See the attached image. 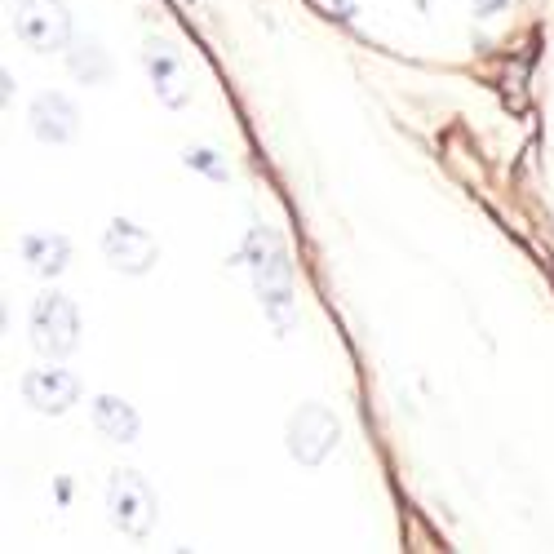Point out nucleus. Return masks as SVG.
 Instances as JSON below:
<instances>
[{
  "instance_id": "9b49d317",
  "label": "nucleus",
  "mask_w": 554,
  "mask_h": 554,
  "mask_svg": "<svg viewBox=\"0 0 554 554\" xmlns=\"http://www.w3.org/2000/svg\"><path fill=\"white\" fill-rule=\"evenodd\" d=\"M89 413H94V426L107 439H116V444H133V439H138V430H142L138 413H133V404H125L120 395H98Z\"/></svg>"
},
{
  "instance_id": "1a4fd4ad",
  "label": "nucleus",
  "mask_w": 554,
  "mask_h": 554,
  "mask_svg": "<svg viewBox=\"0 0 554 554\" xmlns=\"http://www.w3.org/2000/svg\"><path fill=\"white\" fill-rule=\"evenodd\" d=\"M27 120H32V133L40 142H71L80 133V111L63 94H40L32 111H27Z\"/></svg>"
},
{
  "instance_id": "9d476101",
  "label": "nucleus",
  "mask_w": 554,
  "mask_h": 554,
  "mask_svg": "<svg viewBox=\"0 0 554 554\" xmlns=\"http://www.w3.org/2000/svg\"><path fill=\"white\" fill-rule=\"evenodd\" d=\"M23 262L32 266L36 275H45V280L63 275L67 262H71L67 235H58V231H32V235H23Z\"/></svg>"
},
{
  "instance_id": "f257e3e1",
  "label": "nucleus",
  "mask_w": 554,
  "mask_h": 554,
  "mask_svg": "<svg viewBox=\"0 0 554 554\" xmlns=\"http://www.w3.org/2000/svg\"><path fill=\"white\" fill-rule=\"evenodd\" d=\"M244 266L253 271V284H258V302L271 320L275 337H289V328L297 320V297H293V262L284 240L271 227H253L244 235Z\"/></svg>"
},
{
  "instance_id": "6e6552de",
  "label": "nucleus",
  "mask_w": 554,
  "mask_h": 554,
  "mask_svg": "<svg viewBox=\"0 0 554 554\" xmlns=\"http://www.w3.org/2000/svg\"><path fill=\"white\" fill-rule=\"evenodd\" d=\"M23 399L36 413L58 417L80 399V377L71 373V368H32V373L23 377Z\"/></svg>"
},
{
  "instance_id": "20e7f679",
  "label": "nucleus",
  "mask_w": 554,
  "mask_h": 554,
  "mask_svg": "<svg viewBox=\"0 0 554 554\" xmlns=\"http://www.w3.org/2000/svg\"><path fill=\"white\" fill-rule=\"evenodd\" d=\"M337 439H342V422H337L333 408L302 404L289 417V453L302 461V466H320V461L337 448Z\"/></svg>"
},
{
  "instance_id": "f8f14e48",
  "label": "nucleus",
  "mask_w": 554,
  "mask_h": 554,
  "mask_svg": "<svg viewBox=\"0 0 554 554\" xmlns=\"http://www.w3.org/2000/svg\"><path fill=\"white\" fill-rule=\"evenodd\" d=\"M67 63H71V71H76L80 80H89V85H102V80H107V71H111L107 67V54H102L94 40H80V45L67 54Z\"/></svg>"
},
{
  "instance_id": "f03ea898",
  "label": "nucleus",
  "mask_w": 554,
  "mask_h": 554,
  "mask_svg": "<svg viewBox=\"0 0 554 554\" xmlns=\"http://www.w3.org/2000/svg\"><path fill=\"white\" fill-rule=\"evenodd\" d=\"M27 333H32V346L49 359H63L80 346V311L76 302L63 293H45L32 302V315H27Z\"/></svg>"
},
{
  "instance_id": "ddd939ff",
  "label": "nucleus",
  "mask_w": 554,
  "mask_h": 554,
  "mask_svg": "<svg viewBox=\"0 0 554 554\" xmlns=\"http://www.w3.org/2000/svg\"><path fill=\"white\" fill-rule=\"evenodd\" d=\"M182 164H187V169H196V173H204L209 182H227L231 178V169H227V160H222V151L200 147V142L182 151Z\"/></svg>"
},
{
  "instance_id": "39448f33",
  "label": "nucleus",
  "mask_w": 554,
  "mask_h": 554,
  "mask_svg": "<svg viewBox=\"0 0 554 554\" xmlns=\"http://www.w3.org/2000/svg\"><path fill=\"white\" fill-rule=\"evenodd\" d=\"M14 32L36 49V54H54L71 45V14L63 0H18Z\"/></svg>"
},
{
  "instance_id": "7ed1b4c3",
  "label": "nucleus",
  "mask_w": 554,
  "mask_h": 554,
  "mask_svg": "<svg viewBox=\"0 0 554 554\" xmlns=\"http://www.w3.org/2000/svg\"><path fill=\"white\" fill-rule=\"evenodd\" d=\"M107 515L125 537H147L156 528V492L133 470H116L107 479Z\"/></svg>"
},
{
  "instance_id": "4468645a",
  "label": "nucleus",
  "mask_w": 554,
  "mask_h": 554,
  "mask_svg": "<svg viewBox=\"0 0 554 554\" xmlns=\"http://www.w3.org/2000/svg\"><path fill=\"white\" fill-rule=\"evenodd\" d=\"M506 5H510V0H475V9H479L484 18H492L497 9H506Z\"/></svg>"
},
{
  "instance_id": "0eeeda50",
  "label": "nucleus",
  "mask_w": 554,
  "mask_h": 554,
  "mask_svg": "<svg viewBox=\"0 0 554 554\" xmlns=\"http://www.w3.org/2000/svg\"><path fill=\"white\" fill-rule=\"evenodd\" d=\"M142 67H147L151 85H156V98L164 107H187L191 98V85H187V67H182L178 49L169 45V40H147V49H142Z\"/></svg>"
},
{
  "instance_id": "423d86ee",
  "label": "nucleus",
  "mask_w": 554,
  "mask_h": 554,
  "mask_svg": "<svg viewBox=\"0 0 554 554\" xmlns=\"http://www.w3.org/2000/svg\"><path fill=\"white\" fill-rule=\"evenodd\" d=\"M102 253H107V262L116 266L120 275H147L151 266L160 262V244L129 218L107 222V231H102Z\"/></svg>"
}]
</instances>
